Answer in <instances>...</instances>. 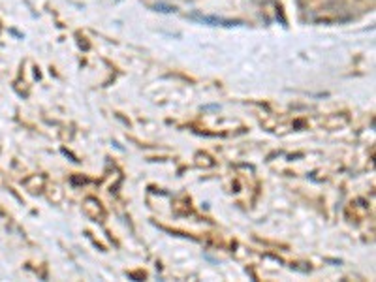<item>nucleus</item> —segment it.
<instances>
[{
  "label": "nucleus",
  "mask_w": 376,
  "mask_h": 282,
  "mask_svg": "<svg viewBox=\"0 0 376 282\" xmlns=\"http://www.w3.org/2000/svg\"><path fill=\"white\" fill-rule=\"evenodd\" d=\"M192 19L203 23V25H209V27H243L245 23L239 21V19H226V17H218V15H201V14H192Z\"/></svg>",
  "instance_id": "nucleus-1"
},
{
  "label": "nucleus",
  "mask_w": 376,
  "mask_h": 282,
  "mask_svg": "<svg viewBox=\"0 0 376 282\" xmlns=\"http://www.w3.org/2000/svg\"><path fill=\"white\" fill-rule=\"evenodd\" d=\"M153 10L158 12V14H175V12H177V8L171 6V4H166V2H158V4H155Z\"/></svg>",
  "instance_id": "nucleus-2"
}]
</instances>
